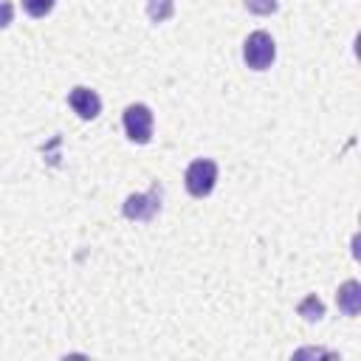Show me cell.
<instances>
[{
	"label": "cell",
	"instance_id": "6da1fadb",
	"mask_svg": "<svg viewBox=\"0 0 361 361\" xmlns=\"http://www.w3.org/2000/svg\"><path fill=\"white\" fill-rule=\"evenodd\" d=\"M274 56H276V45H274V39H271L268 31H254V34H248V39H245V45H243V59H245V65H248L251 71H265V68H271Z\"/></svg>",
	"mask_w": 361,
	"mask_h": 361
},
{
	"label": "cell",
	"instance_id": "7a4b0ae2",
	"mask_svg": "<svg viewBox=\"0 0 361 361\" xmlns=\"http://www.w3.org/2000/svg\"><path fill=\"white\" fill-rule=\"evenodd\" d=\"M217 183V164L212 158H197L186 166V189L195 197H206Z\"/></svg>",
	"mask_w": 361,
	"mask_h": 361
},
{
	"label": "cell",
	"instance_id": "3957f363",
	"mask_svg": "<svg viewBox=\"0 0 361 361\" xmlns=\"http://www.w3.org/2000/svg\"><path fill=\"white\" fill-rule=\"evenodd\" d=\"M124 133L135 144H147L152 138V110L147 104H130L124 110Z\"/></svg>",
	"mask_w": 361,
	"mask_h": 361
},
{
	"label": "cell",
	"instance_id": "277c9868",
	"mask_svg": "<svg viewBox=\"0 0 361 361\" xmlns=\"http://www.w3.org/2000/svg\"><path fill=\"white\" fill-rule=\"evenodd\" d=\"M161 209V189H149L144 195H130L124 200V217L130 220H152Z\"/></svg>",
	"mask_w": 361,
	"mask_h": 361
},
{
	"label": "cell",
	"instance_id": "5b68a950",
	"mask_svg": "<svg viewBox=\"0 0 361 361\" xmlns=\"http://www.w3.org/2000/svg\"><path fill=\"white\" fill-rule=\"evenodd\" d=\"M68 102H71V107L79 113V118H96L99 113H102V99H99V93L96 90H90V87H73L71 93H68Z\"/></svg>",
	"mask_w": 361,
	"mask_h": 361
},
{
	"label": "cell",
	"instance_id": "8992f818",
	"mask_svg": "<svg viewBox=\"0 0 361 361\" xmlns=\"http://www.w3.org/2000/svg\"><path fill=\"white\" fill-rule=\"evenodd\" d=\"M336 305H338L341 313L355 316V313L361 310V285H358L355 279H347V282L338 288V293H336Z\"/></svg>",
	"mask_w": 361,
	"mask_h": 361
},
{
	"label": "cell",
	"instance_id": "52a82bcc",
	"mask_svg": "<svg viewBox=\"0 0 361 361\" xmlns=\"http://www.w3.org/2000/svg\"><path fill=\"white\" fill-rule=\"evenodd\" d=\"M299 316H305L307 322H319V319L324 316V305H322V299H319L316 293L305 296V299L299 302Z\"/></svg>",
	"mask_w": 361,
	"mask_h": 361
},
{
	"label": "cell",
	"instance_id": "ba28073f",
	"mask_svg": "<svg viewBox=\"0 0 361 361\" xmlns=\"http://www.w3.org/2000/svg\"><path fill=\"white\" fill-rule=\"evenodd\" d=\"M172 11H175V3H172V0H147V14H149L152 23L169 20Z\"/></svg>",
	"mask_w": 361,
	"mask_h": 361
},
{
	"label": "cell",
	"instance_id": "9c48e42d",
	"mask_svg": "<svg viewBox=\"0 0 361 361\" xmlns=\"http://www.w3.org/2000/svg\"><path fill=\"white\" fill-rule=\"evenodd\" d=\"M56 0H23V8L31 14V17H45L51 8H54Z\"/></svg>",
	"mask_w": 361,
	"mask_h": 361
},
{
	"label": "cell",
	"instance_id": "30bf717a",
	"mask_svg": "<svg viewBox=\"0 0 361 361\" xmlns=\"http://www.w3.org/2000/svg\"><path fill=\"white\" fill-rule=\"evenodd\" d=\"M245 8L254 11V14H274L276 0H245Z\"/></svg>",
	"mask_w": 361,
	"mask_h": 361
},
{
	"label": "cell",
	"instance_id": "8fae6325",
	"mask_svg": "<svg viewBox=\"0 0 361 361\" xmlns=\"http://www.w3.org/2000/svg\"><path fill=\"white\" fill-rule=\"evenodd\" d=\"M11 17H14V6L8 0H0V31L11 23Z\"/></svg>",
	"mask_w": 361,
	"mask_h": 361
}]
</instances>
